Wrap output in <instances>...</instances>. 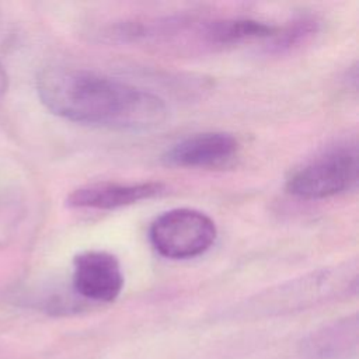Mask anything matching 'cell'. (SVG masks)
<instances>
[{
    "label": "cell",
    "instance_id": "cell-1",
    "mask_svg": "<svg viewBox=\"0 0 359 359\" xmlns=\"http://www.w3.org/2000/svg\"><path fill=\"white\" fill-rule=\"evenodd\" d=\"M41 102L55 115L81 125L149 130L168 114L157 94L130 83L72 66H48L36 76Z\"/></svg>",
    "mask_w": 359,
    "mask_h": 359
},
{
    "label": "cell",
    "instance_id": "cell-2",
    "mask_svg": "<svg viewBox=\"0 0 359 359\" xmlns=\"http://www.w3.org/2000/svg\"><path fill=\"white\" fill-rule=\"evenodd\" d=\"M358 171L356 147L339 144L296 168L286 181V189L306 201L334 198L356 185Z\"/></svg>",
    "mask_w": 359,
    "mask_h": 359
},
{
    "label": "cell",
    "instance_id": "cell-3",
    "mask_svg": "<svg viewBox=\"0 0 359 359\" xmlns=\"http://www.w3.org/2000/svg\"><path fill=\"white\" fill-rule=\"evenodd\" d=\"M351 290H356V273L349 275L339 268L324 269L268 290L252 300L247 310L259 316L290 313L335 299Z\"/></svg>",
    "mask_w": 359,
    "mask_h": 359
},
{
    "label": "cell",
    "instance_id": "cell-4",
    "mask_svg": "<svg viewBox=\"0 0 359 359\" xmlns=\"http://www.w3.org/2000/svg\"><path fill=\"white\" fill-rule=\"evenodd\" d=\"M217 236L215 222L203 212L177 208L157 216L149 229L154 250L170 259H189L205 254Z\"/></svg>",
    "mask_w": 359,
    "mask_h": 359
},
{
    "label": "cell",
    "instance_id": "cell-5",
    "mask_svg": "<svg viewBox=\"0 0 359 359\" xmlns=\"http://www.w3.org/2000/svg\"><path fill=\"white\" fill-rule=\"evenodd\" d=\"M72 283L80 299L93 303H109L122 292L123 273L115 255L90 250L74 257Z\"/></svg>",
    "mask_w": 359,
    "mask_h": 359
},
{
    "label": "cell",
    "instance_id": "cell-6",
    "mask_svg": "<svg viewBox=\"0 0 359 359\" xmlns=\"http://www.w3.org/2000/svg\"><path fill=\"white\" fill-rule=\"evenodd\" d=\"M238 153L240 142L231 133L202 132L174 143L163 160L181 168H220L233 163Z\"/></svg>",
    "mask_w": 359,
    "mask_h": 359
},
{
    "label": "cell",
    "instance_id": "cell-7",
    "mask_svg": "<svg viewBox=\"0 0 359 359\" xmlns=\"http://www.w3.org/2000/svg\"><path fill=\"white\" fill-rule=\"evenodd\" d=\"M165 185L156 181L143 182H93L73 189L66 203L76 209L111 210L147 201L164 194Z\"/></svg>",
    "mask_w": 359,
    "mask_h": 359
},
{
    "label": "cell",
    "instance_id": "cell-8",
    "mask_svg": "<svg viewBox=\"0 0 359 359\" xmlns=\"http://www.w3.org/2000/svg\"><path fill=\"white\" fill-rule=\"evenodd\" d=\"M359 346V323L358 316L328 323L302 342L300 352L306 359H352Z\"/></svg>",
    "mask_w": 359,
    "mask_h": 359
},
{
    "label": "cell",
    "instance_id": "cell-9",
    "mask_svg": "<svg viewBox=\"0 0 359 359\" xmlns=\"http://www.w3.org/2000/svg\"><path fill=\"white\" fill-rule=\"evenodd\" d=\"M278 31V25L254 18H216L198 25L201 39L212 46H233L252 41L271 42Z\"/></svg>",
    "mask_w": 359,
    "mask_h": 359
},
{
    "label": "cell",
    "instance_id": "cell-10",
    "mask_svg": "<svg viewBox=\"0 0 359 359\" xmlns=\"http://www.w3.org/2000/svg\"><path fill=\"white\" fill-rule=\"evenodd\" d=\"M318 22L313 17H299L289 22L285 27H279L276 36L271 41V46L273 50L280 52L297 46L299 43L307 41L313 34L317 32Z\"/></svg>",
    "mask_w": 359,
    "mask_h": 359
},
{
    "label": "cell",
    "instance_id": "cell-11",
    "mask_svg": "<svg viewBox=\"0 0 359 359\" xmlns=\"http://www.w3.org/2000/svg\"><path fill=\"white\" fill-rule=\"evenodd\" d=\"M7 88H8V76H7V72L3 66V63L0 62V100L7 93Z\"/></svg>",
    "mask_w": 359,
    "mask_h": 359
}]
</instances>
